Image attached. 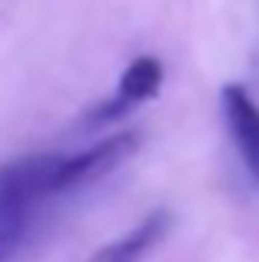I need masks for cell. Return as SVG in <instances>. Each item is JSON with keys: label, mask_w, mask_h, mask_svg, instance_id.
I'll list each match as a JSON object with an SVG mask.
<instances>
[{"label": "cell", "mask_w": 259, "mask_h": 262, "mask_svg": "<svg viewBox=\"0 0 259 262\" xmlns=\"http://www.w3.org/2000/svg\"><path fill=\"white\" fill-rule=\"evenodd\" d=\"M63 160L60 153H37L0 166V262H17L30 246L37 212L60 196Z\"/></svg>", "instance_id": "cell-1"}, {"label": "cell", "mask_w": 259, "mask_h": 262, "mask_svg": "<svg viewBox=\"0 0 259 262\" xmlns=\"http://www.w3.org/2000/svg\"><path fill=\"white\" fill-rule=\"evenodd\" d=\"M136 149H140V133H136V129H123V133L103 136L100 143H93L83 153L67 156L63 169H60V196L100 183L103 176H110L113 169L123 166Z\"/></svg>", "instance_id": "cell-2"}, {"label": "cell", "mask_w": 259, "mask_h": 262, "mask_svg": "<svg viewBox=\"0 0 259 262\" xmlns=\"http://www.w3.org/2000/svg\"><path fill=\"white\" fill-rule=\"evenodd\" d=\"M220 110L243 169L259 186V103L243 83H226L220 90Z\"/></svg>", "instance_id": "cell-3"}, {"label": "cell", "mask_w": 259, "mask_h": 262, "mask_svg": "<svg viewBox=\"0 0 259 262\" xmlns=\"http://www.w3.org/2000/svg\"><path fill=\"white\" fill-rule=\"evenodd\" d=\"M169 229H173V212L169 209H153V212H146L126 236L100 246L87 262H146L149 252L169 236Z\"/></svg>", "instance_id": "cell-4"}, {"label": "cell", "mask_w": 259, "mask_h": 262, "mask_svg": "<svg viewBox=\"0 0 259 262\" xmlns=\"http://www.w3.org/2000/svg\"><path fill=\"white\" fill-rule=\"evenodd\" d=\"M160 86H163V63L156 57H136L123 70V77H120L117 96L133 110V106H140V103L153 100V96L160 93Z\"/></svg>", "instance_id": "cell-5"}]
</instances>
